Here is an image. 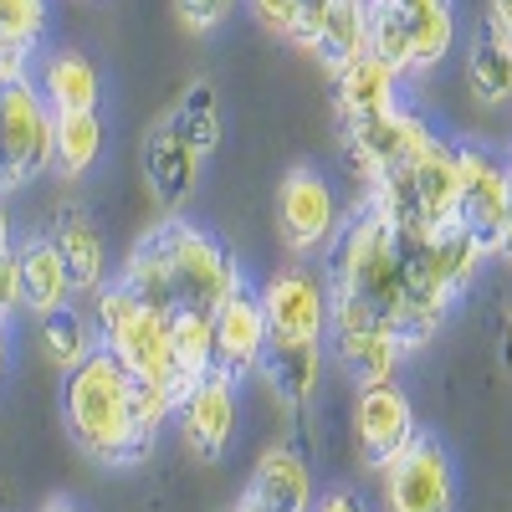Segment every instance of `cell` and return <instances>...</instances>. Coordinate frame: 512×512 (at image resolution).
<instances>
[{
	"label": "cell",
	"mask_w": 512,
	"mask_h": 512,
	"mask_svg": "<svg viewBox=\"0 0 512 512\" xmlns=\"http://www.w3.org/2000/svg\"><path fill=\"white\" fill-rule=\"evenodd\" d=\"M52 123L57 113L47 108L31 72L0 82V190L6 195L36 185L52 169Z\"/></svg>",
	"instance_id": "cell-6"
},
{
	"label": "cell",
	"mask_w": 512,
	"mask_h": 512,
	"mask_svg": "<svg viewBox=\"0 0 512 512\" xmlns=\"http://www.w3.org/2000/svg\"><path fill=\"white\" fill-rule=\"evenodd\" d=\"M497 349H502V364H507V374H512V303L502 308V338H497Z\"/></svg>",
	"instance_id": "cell-33"
},
{
	"label": "cell",
	"mask_w": 512,
	"mask_h": 512,
	"mask_svg": "<svg viewBox=\"0 0 512 512\" xmlns=\"http://www.w3.org/2000/svg\"><path fill=\"white\" fill-rule=\"evenodd\" d=\"M103 149H108L103 113H57V123H52V169L62 180L93 175Z\"/></svg>",
	"instance_id": "cell-23"
},
{
	"label": "cell",
	"mask_w": 512,
	"mask_h": 512,
	"mask_svg": "<svg viewBox=\"0 0 512 512\" xmlns=\"http://www.w3.org/2000/svg\"><path fill=\"white\" fill-rule=\"evenodd\" d=\"M31 77L52 113H98L103 103V72L82 47H52L31 67Z\"/></svg>",
	"instance_id": "cell-18"
},
{
	"label": "cell",
	"mask_w": 512,
	"mask_h": 512,
	"mask_svg": "<svg viewBox=\"0 0 512 512\" xmlns=\"http://www.w3.org/2000/svg\"><path fill=\"white\" fill-rule=\"evenodd\" d=\"M21 313V282H16V246H0V323Z\"/></svg>",
	"instance_id": "cell-29"
},
{
	"label": "cell",
	"mask_w": 512,
	"mask_h": 512,
	"mask_svg": "<svg viewBox=\"0 0 512 512\" xmlns=\"http://www.w3.org/2000/svg\"><path fill=\"white\" fill-rule=\"evenodd\" d=\"M262 313L272 344H328V282L308 262L277 267L262 287Z\"/></svg>",
	"instance_id": "cell-10"
},
{
	"label": "cell",
	"mask_w": 512,
	"mask_h": 512,
	"mask_svg": "<svg viewBox=\"0 0 512 512\" xmlns=\"http://www.w3.org/2000/svg\"><path fill=\"white\" fill-rule=\"evenodd\" d=\"M272 216H277V241L287 246L292 262H308V256L328 251L349 221V205L338 195V185L313 164H292L277 180L272 195Z\"/></svg>",
	"instance_id": "cell-7"
},
{
	"label": "cell",
	"mask_w": 512,
	"mask_h": 512,
	"mask_svg": "<svg viewBox=\"0 0 512 512\" xmlns=\"http://www.w3.org/2000/svg\"><path fill=\"white\" fill-rule=\"evenodd\" d=\"M507 180H512V159H507Z\"/></svg>",
	"instance_id": "cell-36"
},
{
	"label": "cell",
	"mask_w": 512,
	"mask_h": 512,
	"mask_svg": "<svg viewBox=\"0 0 512 512\" xmlns=\"http://www.w3.org/2000/svg\"><path fill=\"white\" fill-rule=\"evenodd\" d=\"M231 512H246V507H241V502H236V507H231Z\"/></svg>",
	"instance_id": "cell-37"
},
{
	"label": "cell",
	"mask_w": 512,
	"mask_h": 512,
	"mask_svg": "<svg viewBox=\"0 0 512 512\" xmlns=\"http://www.w3.org/2000/svg\"><path fill=\"white\" fill-rule=\"evenodd\" d=\"M169 338H175V364L185 384L200 379L205 369H216V313H205V308L169 313Z\"/></svg>",
	"instance_id": "cell-26"
},
{
	"label": "cell",
	"mask_w": 512,
	"mask_h": 512,
	"mask_svg": "<svg viewBox=\"0 0 512 512\" xmlns=\"http://www.w3.org/2000/svg\"><path fill=\"white\" fill-rule=\"evenodd\" d=\"M62 420L82 456L103 466L149 461L164 425H175V395L139 384L108 349H93L62 374Z\"/></svg>",
	"instance_id": "cell-2"
},
{
	"label": "cell",
	"mask_w": 512,
	"mask_h": 512,
	"mask_svg": "<svg viewBox=\"0 0 512 512\" xmlns=\"http://www.w3.org/2000/svg\"><path fill=\"white\" fill-rule=\"evenodd\" d=\"M512 221V180L507 164L492 159L487 149L456 144V226L477 236V246L492 256L502 231Z\"/></svg>",
	"instance_id": "cell-9"
},
{
	"label": "cell",
	"mask_w": 512,
	"mask_h": 512,
	"mask_svg": "<svg viewBox=\"0 0 512 512\" xmlns=\"http://www.w3.org/2000/svg\"><path fill=\"white\" fill-rule=\"evenodd\" d=\"M164 118L175 123V134L200 159H210V154L221 149V139H226V103H221V88L210 77H190L185 93L175 98V108H169Z\"/></svg>",
	"instance_id": "cell-21"
},
{
	"label": "cell",
	"mask_w": 512,
	"mask_h": 512,
	"mask_svg": "<svg viewBox=\"0 0 512 512\" xmlns=\"http://www.w3.org/2000/svg\"><path fill=\"white\" fill-rule=\"evenodd\" d=\"M267 344H272V333H267L262 297H256V287H236L216 308V369L246 384L262 369Z\"/></svg>",
	"instance_id": "cell-16"
},
{
	"label": "cell",
	"mask_w": 512,
	"mask_h": 512,
	"mask_svg": "<svg viewBox=\"0 0 512 512\" xmlns=\"http://www.w3.org/2000/svg\"><path fill=\"white\" fill-rule=\"evenodd\" d=\"M200 169H205V159L175 134V123L169 118L149 123V134L139 144V175H144L149 200L164 210V216H175V210L190 205V195L200 185Z\"/></svg>",
	"instance_id": "cell-13"
},
{
	"label": "cell",
	"mask_w": 512,
	"mask_h": 512,
	"mask_svg": "<svg viewBox=\"0 0 512 512\" xmlns=\"http://www.w3.org/2000/svg\"><path fill=\"white\" fill-rule=\"evenodd\" d=\"M400 72L384 67L379 57H354L333 72V108H338V123H354V118H374V113H390L400 108Z\"/></svg>",
	"instance_id": "cell-20"
},
{
	"label": "cell",
	"mask_w": 512,
	"mask_h": 512,
	"mask_svg": "<svg viewBox=\"0 0 512 512\" xmlns=\"http://www.w3.org/2000/svg\"><path fill=\"white\" fill-rule=\"evenodd\" d=\"M41 512H82V507H72V502H47Z\"/></svg>",
	"instance_id": "cell-35"
},
{
	"label": "cell",
	"mask_w": 512,
	"mask_h": 512,
	"mask_svg": "<svg viewBox=\"0 0 512 512\" xmlns=\"http://www.w3.org/2000/svg\"><path fill=\"white\" fill-rule=\"evenodd\" d=\"M323 374H328V344H267V359L256 369V379L287 410H308L323 390Z\"/></svg>",
	"instance_id": "cell-19"
},
{
	"label": "cell",
	"mask_w": 512,
	"mask_h": 512,
	"mask_svg": "<svg viewBox=\"0 0 512 512\" xmlns=\"http://www.w3.org/2000/svg\"><path fill=\"white\" fill-rule=\"evenodd\" d=\"M328 333H384L405 354L441 333L456 292L436 277L431 231L390 221L379 205H349L328 246Z\"/></svg>",
	"instance_id": "cell-1"
},
{
	"label": "cell",
	"mask_w": 512,
	"mask_h": 512,
	"mask_svg": "<svg viewBox=\"0 0 512 512\" xmlns=\"http://www.w3.org/2000/svg\"><path fill=\"white\" fill-rule=\"evenodd\" d=\"M88 308H93V323H98V349H108L139 384H154V390H169V395L180 400L185 374L175 364L169 313L154 308L149 297L128 292L123 282H108Z\"/></svg>",
	"instance_id": "cell-4"
},
{
	"label": "cell",
	"mask_w": 512,
	"mask_h": 512,
	"mask_svg": "<svg viewBox=\"0 0 512 512\" xmlns=\"http://www.w3.org/2000/svg\"><path fill=\"white\" fill-rule=\"evenodd\" d=\"M461 72H466V93H472L482 108H502V103H512V41L497 36L487 21L477 26L472 41H466Z\"/></svg>",
	"instance_id": "cell-22"
},
{
	"label": "cell",
	"mask_w": 512,
	"mask_h": 512,
	"mask_svg": "<svg viewBox=\"0 0 512 512\" xmlns=\"http://www.w3.org/2000/svg\"><path fill=\"white\" fill-rule=\"evenodd\" d=\"M113 282L149 297L164 313H180V308L216 313L236 287H246V272L216 231H205L200 221L175 210V216H159L149 231H139Z\"/></svg>",
	"instance_id": "cell-3"
},
{
	"label": "cell",
	"mask_w": 512,
	"mask_h": 512,
	"mask_svg": "<svg viewBox=\"0 0 512 512\" xmlns=\"http://www.w3.org/2000/svg\"><path fill=\"white\" fill-rule=\"evenodd\" d=\"M169 6H175V21L190 36H210V31H221L241 11V0H169Z\"/></svg>",
	"instance_id": "cell-28"
},
{
	"label": "cell",
	"mask_w": 512,
	"mask_h": 512,
	"mask_svg": "<svg viewBox=\"0 0 512 512\" xmlns=\"http://www.w3.org/2000/svg\"><path fill=\"white\" fill-rule=\"evenodd\" d=\"M456 41V0H364V52L400 77H431Z\"/></svg>",
	"instance_id": "cell-5"
},
{
	"label": "cell",
	"mask_w": 512,
	"mask_h": 512,
	"mask_svg": "<svg viewBox=\"0 0 512 512\" xmlns=\"http://www.w3.org/2000/svg\"><path fill=\"white\" fill-rule=\"evenodd\" d=\"M11 369V323H0V379Z\"/></svg>",
	"instance_id": "cell-34"
},
{
	"label": "cell",
	"mask_w": 512,
	"mask_h": 512,
	"mask_svg": "<svg viewBox=\"0 0 512 512\" xmlns=\"http://www.w3.org/2000/svg\"><path fill=\"white\" fill-rule=\"evenodd\" d=\"M47 21H52L47 0H0V36L11 47H21L26 57H36L41 36H47Z\"/></svg>",
	"instance_id": "cell-27"
},
{
	"label": "cell",
	"mask_w": 512,
	"mask_h": 512,
	"mask_svg": "<svg viewBox=\"0 0 512 512\" xmlns=\"http://www.w3.org/2000/svg\"><path fill=\"white\" fill-rule=\"evenodd\" d=\"M62 251V262H67V277H72V292L82 297V303H93V297L113 282V251H108V236L98 226L93 210H82V205H57V216H52V231H47Z\"/></svg>",
	"instance_id": "cell-15"
},
{
	"label": "cell",
	"mask_w": 512,
	"mask_h": 512,
	"mask_svg": "<svg viewBox=\"0 0 512 512\" xmlns=\"http://www.w3.org/2000/svg\"><path fill=\"white\" fill-rule=\"evenodd\" d=\"M236 425H241V379H231L221 369H205L200 379H190L180 390L175 431H180L190 456L221 461L236 441Z\"/></svg>",
	"instance_id": "cell-8"
},
{
	"label": "cell",
	"mask_w": 512,
	"mask_h": 512,
	"mask_svg": "<svg viewBox=\"0 0 512 512\" xmlns=\"http://www.w3.org/2000/svg\"><path fill=\"white\" fill-rule=\"evenodd\" d=\"M313 502H318L313 466L292 441L267 446L262 456H256L251 477H246V492H241L246 512H313Z\"/></svg>",
	"instance_id": "cell-14"
},
{
	"label": "cell",
	"mask_w": 512,
	"mask_h": 512,
	"mask_svg": "<svg viewBox=\"0 0 512 512\" xmlns=\"http://www.w3.org/2000/svg\"><path fill=\"white\" fill-rule=\"evenodd\" d=\"M16 282H21V313L36 323L67 303H77L67 262L47 231H21L16 236Z\"/></svg>",
	"instance_id": "cell-17"
},
{
	"label": "cell",
	"mask_w": 512,
	"mask_h": 512,
	"mask_svg": "<svg viewBox=\"0 0 512 512\" xmlns=\"http://www.w3.org/2000/svg\"><path fill=\"white\" fill-rule=\"evenodd\" d=\"M313 512H369V507H364L354 492H318Z\"/></svg>",
	"instance_id": "cell-31"
},
{
	"label": "cell",
	"mask_w": 512,
	"mask_h": 512,
	"mask_svg": "<svg viewBox=\"0 0 512 512\" xmlns=\"http://www.w3.org/2000/svg\"><path fill=\"white\" fill-rule=\"evenodd\" d=\"M384 512H456V472L441 441L415 436L395 461L379 466Z\"/></svg>",
	"instance_id": "cell-11"
},
{
	"label": "cell",
	"mask_w": 512,
	"mask_h": 512,
	"mask_svg": "<svg viewBox=\"0 0 512 512\" xmlns=\"http://www.w3.org/2000/svg\"><path fill=\"white\" fill-rule=\"evenodd\" d=\"M482 21H487V26H492L497 36H507V41H512V0H487Z\"/></svg>",
	"instance_id": "cell-32"
},
{
	"label": "cell",
	"mask_w": 512,
	"mask_h": 512,
	"mask_svg": "<svg viewBox=\"0 0 512 512\" xmlns=\"http://www.w3.org/2000/svg\"><path fill=\"white\" fill-rule=\"evenodd\" d=\"M246 6H251V16H256L262 31H272L277 41H287V47L313 52V41H318V31H323V21L333 11V0H246Z\"/></svg>",
	"instance_id": "cell-25"
},
{
	"label": "cell",
	"mask_w": 512,
	"mask_h": 512,
	"mask_svg": "<svg viewBox=\"0 0 512 512\" xmlns=\"http://www.w3.org/2000/svg\"><path fill=\"white\" fill-rule=\"evenodd\" d=\"M36 349H41V359H47L52 369H62V374L77 369L82 359L98 349L93 308L67 303V308H57V313H47V318H36Z\"/></svg>",
	"instance_id": "cell-24"
},
{
	"label": "cell",
	"mask_w": 512,
	"mask_h": 512,
	"mask_svg": "<svg viewBox=\"0 0 512 512\" xmlns=\"http://www.w3.org/2000/svg\"><path fill=\"white\" fill-rule=\"evenodd\" d=\"M31 62H36V57H26L21 47H11V41L0 36V82H6V77H21V72H31Z\"/></svg>",
	"instance_id": "cell-30"
},
{
	"label": "cell",
	"mask_w": 512,
	"mask_h": 512,
	"mask_svg": "<svg viewBox=\"0 0 512 512\" xmlns=\"http://www.w3.org/2000/svg\"><path fill=\"white\" fill-rule=\"evenodd\" d=\"M420 436L410 395L400 384H359V400H354V451L369 472H379L384 461H395L410 441Z\"/></svg>",
	"instance_id": "cell-12"
}]
</instances>
